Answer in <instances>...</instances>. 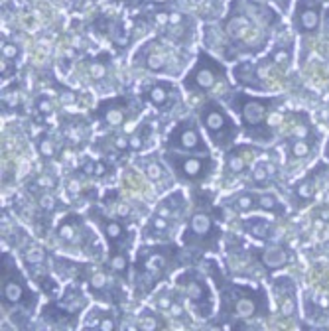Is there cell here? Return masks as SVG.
Instances as JSON below:
<instances>
[{"mask_svg": "<svg viewBox=\"0 0 329 331\" xmlns=\"http://www.w3.org/2000/svg\"><path fill=\"white\" fill-rule=\"evenodd\" d=\"M201 123L217 146L231 144V140L236 132L235 125L231 123V118L223 112V109H219L215 105H209L201 110Z\"/></svg>", "mask_w": 329, "mask_h": 331, "instance_id": "cell-1", "label": "cell"}, {"mask_svg": "<svg viewBox=\"0 0 329 331\" xmlns=\"http://www.w3.org/2000/svg\"><path fill=\"white\" fill-rule=\"evenodd\" d=\"M177 286L182 288L184 296L193 304V310L205 317L207 312H211V294H209L205 282L197 276V274H191V272H186L177 278Z\"/></svg>", "mask_w": 329, "mask_h": 331, "instance_id": "cell-2", "label": "cell"}, {"mask_svg": "<svg viewBox=\"0 0 329 331\" xmlns=\"http://www.w3.org/2000/svg\"><path fill=\"white\" fill-rule=\"evenodd\" d=\"M168 162L173 166L175 175L186 182H199L211 170V160L199 156H168Z\"/></svg>", "mask_w": 329, "mask_h": 331, "instance_id": "cell-3", "label": "cell"}, {"mask_svg": "<svg viewBox=\"0 0 329 331\" xmlns=\"http://www.w3.org/2000/svg\"><path fill=\"white\" fill-rule=\"evenodd\" d=\"M168 144L177 148V150H189V152H205L207 150V146L203 144V138H201V134L193 123L177 125L173 128V132L170 134Z\"/></svg>", "mask_w": 329, "mask_h": 331, "instance_id": "cell-4", "label": "cell"}, {"mask_svg": "<svg viewBox=\"0 0 329 331\" xmlns=\"http://www.w3.org/2000/svg\"><path fill=\"white\" fill-rule=\"evenodd\" d=\"M2 304L6 306H16L24 302L26 298V284L18 280V274L10 268V258L6 256V262L2 258Z\"/></svg>", "mask_w": 329, "mask_h": 331, "instance_id": "cell-5", "label": "cell"}, {"mask_svg": "<svg viewBox=\"0 0 329 331\" xmlns=\"http://www.w3.org/2000/svg\"><path fill=\"white\" fill-rule=\"evenodd\" d=\"M213 235H217L215 227H213V219L211 215L207 213H195L188 225V231H186V240L188 243H207L209 238Z\"/></svg>", "mask_w": 329, "mask_h": 331, "instance_id": "cell-6", "label": "cell"}, {"mask_svg": "<svg viewBox=\"0 0 329 331\" xmlns=\"http://www.w3.org/2000/svg\"><path fill=\"white\" fill-rule=\"evenodd\" d=\"M233 314L235 317H243V319H249V317H254V314L258 312V302H254V296L249 294L247 290L241 292L236 290L233 292Z\"/></svg>", "mask_w": 329, "mask_h": 331, "instance_id": "cell-7", "label": "cell"}, {"mask_svg": "<svg viewBox=\"0 0 329 331\" xmlns=\"http://www.w3.org/2000/svg\"><path fill=\"white\" fill-rule=\"evenodd\" d=\"M191 79H193V85L199 87V89H209L213 83H215V71L211 65H207L205 62L199 63V67L191 73Z\"/></svg>", "mask_w": 329, "mask_h": 331, "instance_id": "cell-8", "label": "cell"}, {"mask_svg": "<svg viewBox=\"0 0 329 331\" xmlns=\"http://www.w3.org/2000/svg\"><path fill=\"white\" fill-rule=\"evenodd\" d=\"M264 114H266V109H264V105L258 103V101H249V103H245V107H243L245 123L251 125V126H258V125L262 123Z\"/></svg>", "mask_w": 329, "mask_h": 331, "instance_id": "cell-9", "label": "cell"}, {"mask_svg": "<svg viewBox=\"0 0 329 331\" xmlns=\"http://www.w3.org/2000/svg\"><path fill=\"white\" fill-rule=\"evenodd\" d=\"M97 223H101L103 233H105V236H107L109 240H114V243H116V240H123V238H125V227H123V223L118 221V219L99 217Z\"/></svg>", "mask_w": 329, "mask_h": 331, "instance_id": "cell-10", "label": "cell"}, {"mask_svg": "<svg viewBox=\"0 0 329 331\" xmlns=\"http://www.w3.org/2000/svg\"><path fill=\"white\" fill-rule=\"evenodd\" d=\"M156 252H158V251H156ZM156 252H150V254L144 258L142 270H144L148 276H156V274H160L162 268L166 266V254L162 252V256H160V254H156Z\"/></svg>", "mask_w": 329, "mask_h": 331, "instance_id": "cell-11", "label": "cell"}, {"mask_svg": "<svg viewBox=\"0 0 329 331\" xmlns=\"http://www.w3.org/2000/svg\"><path fill=\"white\" fill-rule=\"evenodd\" d=\"M319 10L317 8H308V10H302L300 14H298V24H300L302 30H306V32H312V30H315L319 26Z\"/></svg>", "mask_w": 329, "mask_h": 331, "instance_id": "cell-12", "label": "cell"}, {"mask_svg": "<svg viewBox=\"0 0 329 331\" xmlns=\"http://www.w3.org/2000/svg\"><path fill=\"white\" fill-rule=\"evenodd\" d=\"M286 260H288V252H286L284 249H280V247L268 249V251L264 252V264L270 266V268L282 266V264H286Z\"/></svg>", "mask_w": 329, "mask_h": 331, "instance_id": "cell-13", "label": "cell"}, {"mask_svg": "<svg viewBox=\"0 0 329 331\" xmlns=\"http://www.w3.org/2000/svg\"><path fill=\"white\" fill-rule=\"evenodd\" d=\"M99 314H101V317H95V314H93L91 315L93 319H89L85 325L87 327H99V329H114L116 327V319L112 314H109V312H99Z\"/></svg>", "mask_w": 329, "mask_h": 331, "instance_id": "cell-14", "label": "cell"}, {"mask_svg": "<svg viewBox=\"0 0 329 331\" xmlns=\"http://www.w3.org/2000/svg\"><path fill=\"white\" fill-rule=\"evenodd\" d=\"M144 173H146V177H150L152 182H162V179L166 177L164 166L160 162H156V160H148L144 164Z\"/></svg>", "mask_w": 329, "mask_h": 331, "instance_id": "cell-15", "label": "cell"}, {"mask_svg": "<svg viewBox=\"0 0 329 331\" xmlns=\"http://www.w3.org/2000/svg\"><path fill=\"white\" fill-rule=\"evenodd\" d=\"M125 109L123 107H110L105 110V120L109 126H121L125 123Z\"/></svg>", "mask_w": 329, "mask_h": 331, "instance_id": "cell-16", "label": "cell"}, {"mask_svg": "<svg viewBox=\"0 0 329 331\" xmlns=\"http://www.w3.org/2000/svg\"><path fill=\"white\" fill-rule=\"evenodd\" d=\"M110 270L121 276H126L128 272V258L123 254V252H112L110 256Z\"/></svg>", "mask_w": 329, "mask_h": 331, "instance_id": "cell-17", "label": "cell"}, {"mask_svg": "<svg viewBox=\"0 0 329 331\" xmlns=\"http://www.w3.org/2000/svg\"><path fill=\"white\" fill-rule=\"evenodd\" d=\"M136 327L150 331V329H158V327H162V321H160L152 312H142V314L138 315V323H136Z\"/></svg>", "mask_w": 329, "mask_h": 331, "instance_id": "cell-18", "label": "cell"}, {"mask_svg": "<svg viewBox=\"0 0 329 331\" xmlns=\"http://www.w3.org/2000/svg\"><path fill=\"white\" fill-rule=\"evenodd\" d=\"M249 233L258 238L268 236V223L264 219H249Z\"/></svg>", "mask_w": 329, "mask_h": 331, "instance_id": "cell-19", "label": "cell"}, {"mask_svg": "<svg viewBox=\"0 0 329 331\" xmlns=\"http://www.w3.org/2000/svg\"><path fill=\"white\" fill-rule=\"evenodd\" d=\"M231 203H233V207H235V209H238V211H249V209H252V207L256 205V197L243 193V195L233 197V201H231Z\"/></svg>", "mask_w": 329, "mask_h": 331, "instance_id": "cell-20", "label": "cell"}, {"mask_svg": "<svg viewBox=\"0 0 329 331\" xmlns=\"http://www.w3.org/2000/svg\"><path fill=\"white\" fill-rule=\"evenodd\" d=\"M164 63H166V59H164L162 53H148L144 65H146L148 69H152V71H160V69L164 67Z\"/></svg>", "mask_w": 329, "mask_h": 331, "instance_id": "cell-21", "label": "cell"}, {"mask_svg": "<svg viewBox=\"0 0 329 331\" xmlns=\"http://www.w3.org/2000/svg\"><path fill=\"white\" fill-rule=\"evenodd\" d=\"M38 148H40V154L44 158H51L55 154V144H53V140L49 136H42L40 142H38Z\"/></svg>", "mask_w": 329, "mask_h": 331, "instance_id": "cell-22", "label": "cell"}, {"mask_svg": "<svg viewBox=\"0 0 329 331\" xmlns=\"http://www.w3.org/2000/svg\"><path fill=\"white\" fill-rule=\"evenodd\" d=\"M148 97H150V101H152L154 105H160V107H162V105L168 101V91H166V87L158 85V87L150 89V93H148Z\"/></svg>", "mask_w": 329, "mask_h": 331, "instance_id": "cell-23", "label": "cell"}, {"mask_svg": "<svg viewBox=\"0 0 329 331\" xmlns=\"http://www.w3.org/2000/svg\"><path fill=\"white\" fill-rule=\"evenodd\" d=\"M256 205L266 209V211H274V209H278V199L274 195H260L256 197Z\"/></svg>", "mask_w": 329, "mask_h": 331, "instance_id": "cell-24", "label": "cell"}, {"mask_svg": "<svg viewBox=\"0 0 329 331\" xmlns=\"http://www.w3.org/2000/svg\"><path fill=\"white\" fill-rule=\"evenodd\" d=\"M20 55V47L12 42H2V57L6 59V62H10V59H16Z\"/></svg>", "mask_w": 329, "mask_h": 331, "instance_id": "cell-25", "label": "cell"}, {"mask_svg": "<svg viewBox=\"0 0 329 331\" xmlns=\"http://www.w3.org/2000/svg\"><path fill=\"white\" fill-rule=\"evenodd\" d=\"M308 152H310V144L306 140H296L292 144V154L296 158H304V156H308Z\"/></svg>", "mask_w": 329, "mask_h": 331, "instance_id": "cell-26", "label": "cell"}, {"mask_svg": "<svg viewBox=\"0 0 329 331\" xmlns=\"http://www.w3.org/2000/svg\"><path fill=\"white\" fill-rule=\"evenodd\" d=\"M89 73H91L93 79H103L105 73H107V65L105 63H99V62L89 63Z\"/></svg>", "mask_w": 329, "mask_h": 331, "instance_id": "cell-27", "label": "cell"}, {"mask_svg": "<svg viewBox=\"0 0 329 331\" xmlns=\"http://www.w3.org/2000/svg\"><path fill=\"white\" fill-rule=\"evenodd\" d=\"M298 195H300L302 199H310L313 195V184H312V179H308V182H302L300 186H298Z\"/></svg>", "mask_w": 329, "mask_h": 331, "instance_id": "cell-28", "label": "cell"}, {"mask_svg": "<svg viewBox=\"0 0 329 331\" xmlns=\"http://www.w3.org/2000/svg\"><path fill=\"white\" fill-rule=\"evenodd\" d=\"M146 134H148V128L142 126L140 132H136V134L130 138V148H132V150H140V148H142V142H144V138H146Z\"/></svg>", "mask_w": 329, "mask_h": 331, "instance_id": "cell-29", "label": "cell"}, {"mask_svg": "<svg viewBox=\"0 0 329 331\" xmlns=\"http://www.w3.org/2000/svg\"><path fill=\"white\" fill-rule=\"evenodd\" d=\"M156 304H158V308H160V310H164V312H166V310H170V308L173 306V299L170 298V294H168V292H162V294L158 296V302H156Z\"/></svg>", "mask_w": 329, "mask_h": 331, "instance_id": "cell-30", "label": "cell"}, {"mask_svg": "<svg viewBox=\"0 0 329 331\" xmlns=\"http://www.w3.org/2000/svg\"><path fill=\"white\" fill-rule=\"evenodd\" d=\"M252 177H254L256 184H264L266 179H268V173H266V170H264L262 166H256L254 172H252Z\"/></svg>", "mask_w": 329, "mask_h": 331, "instance_id": "cell-31", "label": "cell"}, {"mask_svg": "<svg viewBox=\"0 0 329 331\" xmlns=\"http://www.w3.org/2000/svg\"><path fill=\"white\" fill-rule=\"evenodd\" d=\"M2 105H6V107H16V105H18V95L12 93V91H6V93L2 95Z\"/></svg>", "mask_w": 329, "mask_h": 331, "instance_id": "cell-32", "label": "cell"}, {"mask_svg": "<svg viewBox=\"0 0 329 331\" xmlns=\"http://www.w3.org/2000/svg\"><path fill=\"white\" fill-rule=\"evenodd\" d=\"M38 110H40L42 114H49V112H51V101L40 99V101H38Z\"/></svg>", "mask_w": 329, "mask_h": 331, "instance_id": "cell-33", "label": "cell"}, {"mask_svg": "<svg viewBox=\"0 0 329 331\" xmlns=\"http://www.w3.org/2000/svg\"><path fill=\"white\" fill-rule=\"evenodd\" d=\"M170 22H172V24H177V22H182V16H179V14H172Z\"/></svg>", "mask_w": 329, "mask_h": 331, "instance_id": "cell-34", "label": "cell"}, {"mask_svg": "<svg viewBox=\"0 0 329 331\" xmlns=\"http://www.w3.org/2000/svg\"><path fill=\"white\" fill-rule=\"evenodd\" d=\"M319 217H321L323 221H327V219H329V209H323V211H319Z\"/></svg>", "mask_w": 329, "mask_h": 331, "instance_id": "cell-35", "label": "cell"}]
</instances>
